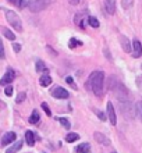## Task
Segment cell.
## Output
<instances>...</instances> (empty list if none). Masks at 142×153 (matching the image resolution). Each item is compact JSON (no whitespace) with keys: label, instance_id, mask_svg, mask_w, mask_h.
I'll return each instance as SVG.
<instances>
[{"label":"cell","instance_id":"obj_31","mask_svg":"<svg viewBox=\"0 0 142 153\" xmlns=\"http://www.w3.org/2000/svg\"><path fill=\"white\" fill-rule=\"evenodd\" d=\"M95 113H96L97 116H99V118H100L102 121H105V120H106V116H105L103 113H102V111H99V110H95Z\"/></svg>","mask_w":142,"mask_h":153},{"label":"cell","instance_id":"obj_9","mask_svg":"<svg viewBox=\"0 0 142 153\" xmlns=\"http://www.w3.org/2000/svg\"><path fill=\"white\" fill-rule=\"evenodd\" d=\"M16 139H17L16 132H7L3 138H1V145H3V146H7V145H10V143H13V142L16 141Z\"/></svg>","mask_w":142,"mask_h":153},{"label":"cell","instance_id":"obj_16","mask_svg":"<svg viewBox=\"0 0 142 153\" xmlns=\"http://www.w3.org/2000/svg\"><path fill=\"white\" fill-rule=\"evenodd\" d=\"M39 84H41L43 88L49 86V85L52 84V78H50V75H49V74H42L41 79H39Z\"/></svg>","mask_w":142,"mask_h":153},{"label":"cell","instance_id":"obj_14","mask_svg":"<svg viewBox=\"0 0 142 153\" xmlns=\"http://www.w3.org/2000/svg\"><path fill=\"white\" fill-rule=\"evenodd\" d=\"M91 150V145L89 143H80L78 146H75L74 152L75 153H86Z\"/></svg>","mask_w":142,"mask_h":153},{"label":"cell","instance_id":"obj_28","mask_svg":"<svg viewBox=\"0 0 142 153\" xmlns=\"http://www.w3.org/2000/svg\"><path fill=\"white\" fill-rule=\"evenodd\" d=\"M4 93H6L7 96H11V95H13V86H11V85H7V86H6Z\"/></svg>","mask_w":142,"mask_h":153},{"label":"cell","instance_id":"obj_10","mask_svg":"<svg viewBox=\"0 0 142 153\" xmlns=\"http://www.w3.org/2000/svg\"><path fill=\"white\" fill-rule=\"evenodd\" d=\"M132 46H134V49H132V56H134L135 59L141 57L142 56V45H141V42L135 39L134 42H132Z\"/></svg>","mask_w":142,"mask_h":153},{"label":"cell","instance_id":"obj_17","mask_svg":"<svg viewBox=\"0 0 142 153\" xmlns=\"http://www.w3.org/2000/svg\"><path fill=\"white\" fill-rule=\"evenodd\" d=\"M25 141H27V143H28L29 146L35 145V135H33L32 131H27V132H25Z\"/></svg>","mask_w":142,"mask_h":153},{"label":"cell","instance_id":"obj_3","mask_svg":"<svg viewBox=\"0 0 142 153\" xmlns=\"http://www.w3.org/2000/svg\"><path fill=\"white\" fill-rule=\"evenodd\" d=\"M6 20H7L8 24L11 25L14 29H17L18 32L22 31V22H21L20 17H18L17 13H14L13 10H7V11H6Z\"/></svg>","mask_w":142,"mask_h":153},{"label":"cell","instance_id":"obj_2","mask_svg":"<svg viewBox=\"0 0 142 153\" xmlns=\"http://www.w3.org/2000/svg\"><path fill=\"white\" fill-rule=\"evenodd\" d=\"M109 89L113 91L118 100H130L128 99V89L120 81H117V78H114V76L109 78Z\"/></svg>","mask_w":142,"mask_h":153},{"label":"cell","instance_id":"obj_19","mask_svg":"<svg viewBox=\"0 0 142 153\" xmlns=\"http://www.w3.org/2000/svg\"><path fill=\"white\" fill-rule=\"evenodd\" d=\"M0 31L3 32V35H4L6 38H7V39H10V40H16V35H14V33H13L11 31H10V29L4 28V27H0Z\"/></svg>","mask_w":142,"mask_h":153},{"label":"cell","instance_id":"obj_6","mask_svg":"<svg viewBox=\"0 0 142 153\" xmlns=\"http://www.w3.org/2000/svg\"><path fill=\"white\" fill-rule=\"evenodd\" d=\"M52 96L56 97V99H68L70 93L67 92L64 88H61V86H56V88L52 91Z\"/></svg>","mask_w":142,"mask_h":153},{"label":"cell","instance_id":"obj_13","mask_svg":"<svg viewBox=\"0 0 142 153\" xmlns=\"http://www.w3.org/2000/svg\"><path fill=\"white\" fill-rule=\"evenodd\" d=\"M105 8L109 14L116 13V0H105Z\"/></svg>","mask_w":142,"mask_h":153},{"label":"cell","instance_id":"obj_20","mask_svg":"<svg viewBox=\"0 0 142 153\" xmlns=\"http://www.w3.org/2000/svg\"><path fill=\"white\" fill-rule=\"evenodd\" d=\"M80 139V135L75 132H70L67 137H65V142H68V143H73V142L78 141Z\"/></svg>","mask_w":142,"mask_h":153},{"label":"cell","instance_id":"obj_8","mask_svg":"<svg viewBox=\"0 0 142 153\" xmlns=\"http://www.w3.org/2000/svg\"><path fill=\"white\" fill-rule=\"evenodd\" d=\"M107 117H109V120H110V123L113 125H116L117 124V116H116V110H114V106H113V103L112 102H107Z\"/></svg>","mask_w":142,"mask_h":153},{"label":"cell","instance_id":"obj_35","mask_svg":"<svg viewBox=\"0 0 142 153\" xmlns=\"http://www.w3.org/2000/svg\"><path fill=\"white\" fill-rule=\"evenodd\" d=\"M112 153H117V152H112Z\"/></svg>","mask_w":142,"mask_h":153},{"label":"cell","instance_id":"obj_34","mask_svg":"<svg viewBox=\"0 0 142 153\" xmlns=\"http://www.w3.org/2000/svg\"><path fill=\"white\" fill-rule=\"evenodd\" d=\"M70 4H73V6H77L78 3H80V0H68Z\"/></svg>","mask_w":142,"mask_h":153},{"label":"cell","instance_id":"obj_26","mask_svg":"<svg viewBox=\"0 0 142 153\" xmlns=\"http://www.w3.org/2000/svg\"><path fill=\"white\" fill-rule=\"evenodd\" d=\"M25 96H27V95H25L24 92H21V93H18V96L16 97V103H22V102L25 100Z\"/></svg>","mask_w":142,"mask_h":153},{"label":"cell","instance_id":"obj_12","mask_svg":"<svg viewBox=\"0 0 142 153\" xmlns=\"http://www.w3.org/2000/svg\"><path fill=\"white\" fill-rule=\"evenodd\" d=\"M94 138L96 139V142H99L100 145H105V146H109L110 145V141H109V138L105 137L103 134L100 132H95L94 134Z\"/></svg>","mask_w":142,"mask_h":153},{"label":"cell","instance_id":"obj_21","mask_svg":"<svg viewBox=\"0 0 142 153\" xmlns=\"http://www.w3.org/2000/svg\"><path fill=\"white\" fill-rule=\"evenodd\" d=\"M39 113H38V110H33L32 111V114H31V117H29V123L31 124H36L38 121H39Z\"/></svg>","mask_w":142,"mask_h":153},{"label":"cell","instance_id":"obj_22","mask_svg":"<svg viewBox=\"0 0 142 153\" xmlns=\"http://www.w3.org/2000/svg\"><path fill=\"white\" fill-rule=\"evenodd\" d=\"M88 24L92 27V28H99V21H97V18H95V17H88Z\"/></svg>","mask_w":142,"mask_h":153},{"label":"cell","instance_id":"obj_11","mask_svg":"<svg viewBox=\"0 0 142 153\" xmlns=\"http://www.w3.org/2000/svg\"><path fill=\"white\" fill-rule=\"evenodd\" d=\"M120 43H121L123 49H124V52L126 53H131L132 50H131V42L130 39L127 36H124V35H120Z\"/></svg>","mask_w":142,"mask_h":153},{"label":"cell","instance_id":"obj_5","mask_svg":"<svg viewBox=\"0 0 142 153\" xmlns=\"http://www.w3.org/2000/svg\"><path fill=\"white\" fill-rule=\"evenodd\" d=\"M120 102V107H121V113L126 117H132L134 116V111H132V107H131V102L130 100H118Z\"/></svg>","mask_w":142,"mask_h":153},{"label":"cell","instance_id":"obj_24","mask_svg":"<svg viewBox=\"0 0 142 153\" xmlns=\"http://www.w3.org/2000/svg\"><path fill=\"white\" fill-rule=\"evenodd\" d=\"M36 71H38V73L46 71V65H45V63H43L42 60H38L36 61Z\"/></svg>","mask_w":142,"mask_h":153},{"label":"cell","instance_id":"obj_30","mask_svg":"<svg viewBox=\"0 0 142 153\" xmlns=\"http://www.w3.org/2000/svg\"><path fill=\"white\" fill-rule=\"evenodd\" d=\"M78 45H81V42H78V39H71V42H70V48L73 49V48H75V46H78Z\"/></svg>","mask_w":142,"mask_h":153},{"label":"cell","instance_id":"obj_33","mask_svg":"<svg viewBox=\"0 0 142 153\" xmlns=\"http://www.w3.org/2000/svg\"><path fill=\"white\" fill-rule=\"evenodd\" d=\"M13 49H14V50H16V52L18 53V52H20V50H21V45H18V43H14V45H13Z\"/></svg>","mask_w":142,"mask_h":153},{"label":"cell","instance_id":"obj_23","mask_svg":"<svg viewBox=\"0 0 142 153\" xmlns=\"http://www.w3.org/2000/svg\"><path fill=\"white\" fill-rule=\"evenodd\" d=\"M56 120L59 121V123H60V124L63 125L65 129L70 128V123H68V120H67V118H63V117H56Z\"/></svg>","mask_w":142,"mask_h":153},{"label":"cell","instance_id":"obj_25","mask_svg":"<svg viewBox=\"0 0 142 153\" xmlns=\"http://www.w3.org/2000/svg\"><path fill=\"white\" fill-rule=\"evenodd\" d=\"M132 4H134V0H121L123 8H130Z\"/></svg>","mask_w":142,"mask_h":153},{"label":"cell","instance_id":"obj_1","mask_svg":"<svg viewBox=\"0 0 142 153\" xmlns=\"http://www.w3.org/2000/svg\"><path fill=\"white\" fill-rule=\"evenodd\" d=\"M103 81H105V73L103 71H94L88 78L86 88L92 89L96 96H103Z\"/></svg>","mask_w":142,"mask_h":153},{"label":"cell","instance_id":"obj_15","mask_svg":"<svg viewBox=\"0 0 142 153\" xmlns=\"http://www.w3.org/2000/svg\"><path fill=\"white\" fill-rule=\"evenodd\" d=\"M21 148H22V141H16L14 142V145L10 146V148L6 150V153H17Z\"/></svg>","mask_w":142,"mask_h":153},{"label":"cell","instance_id":"obj_18","mask_svg":"<svg viewBox=\"0 0 142 153\" xmlns=\"http://www.w3.org/2000/svg\"><path fill=\"white\" fill-rule=\"evenodd\" d=\"M8 3H11V4H14L16 7H18V8H24V7H28V3L25 1V0H7Z\"/></svg>","mask_w":142,"mask_h":153},{"label":"cell","instance_id":"obj_32","mask_svg":"<svg viewBox=\"0 0 142 153\" xmlns=\"http://www.w3.org/2000/svg\"><path fill=\"white\" fill-rule=\"evenodd\" d=\"M65 81H67V82H68V84L71 85L73 88H75V89H77V86L74 85V82H73V78H71V76H67V78H65Z\"/></svg>","mask_w":142,"mask_h":153},{"label":"cell","instance_id":"obj_27","mask_svg":"<svg viewBox=\"0 0 142 153\" xmlns=\"http://www.w3.org/2000/svg\"><path fill=\"white\" fill-rule=\"evenodd\" d=\"M42 109H43V111H45L48 116H52V111H50V109H49V106H48V103H46V102H43V103H42Z\"/></svg>","mask_w":142,"mask_h":153},{"label":"cell","instance_id":"obj_7","mask_svg":"<svg viewBox=\"0 0 142 153\" xmlns=\"http://www.w3.org/2000/svg\"><path fill=\"white\" fill-rule=\"evenodd\" d=\"M14 78H16V73H14L11 68H7L4 76L0 79V85H10L13 81H14Z\"/></svg>","mask_w":142,"mask_h":153},{"label":"cell","instance_id":"obj_4","mask_svg":"<svg viewBox=\"0 0 142 153\" xmlns=\"http://www.w3.org/2000/svg\"><path fill=\"white\" fill-rule=\"evenodd\" d=\"M50 4V0H28V8L32 13H39Z\"/></svg>","mask_w":142,"mask_h":153},{"label":"cell","instance_id":"obj_29","mask_svg":"<svg viewBox=\"0 0 142 153\" xmlns=\"http://www.w3.org/2000/svg\"><path fill=\"white\" fill-rule=\"evenodd\" d=\"M6 57V53H4V46H3V42L0 39V59H4Z\"/></svg>","mask_w":142,"mask_h":153}]
</instances>
